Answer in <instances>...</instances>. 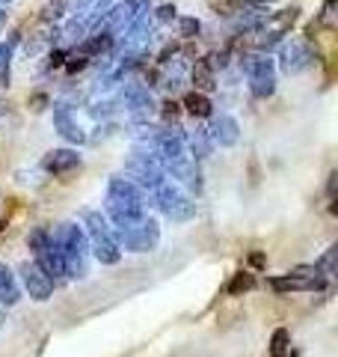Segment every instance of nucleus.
Wrapping results in <instances>:
<instances>
[{"label":"nucleus","mask_w":338,"mask_h":357,"mask_svg":"<svg viewBox=\"0 0 338 357\" xmlns=\"http://www.w3.org/2000/svg\"><path fill=\"white\" fill-rule=\"evenodd\" d=\"M95 253L101 262H119V250L110 236H95Z\"/></svg>","instance_id":"nucleus-5"},{"label":"nucleus","mask_w":338,"mask_h":357,"mask_svg":"<svg viewBox=\"0 0 338 357\" xmlns=\"http://www.w3.org/2000/svg\"><path fill=\"white\" fill-rule=\"evenodd\" d=\"M250 262H252V265H264V256H261V253H255Z\"/></svg>","instance_id":"nucleus-11"},{"label":"nucleus","mask_w":338,"mask_h":357,"mask_svg":"<svg viewBox=\"0 0 338 357\" xmlns=\"http://www.w3.org/2000/svg\"><path fill=\"white\" fill-rule=\"evenodd\" d=\"M74 167H81V155L77 152H69V149H60V152H51L48 158H45V170L48 173H65V170H74Z\"/></svg>","instance_id":"nucleus-3"},{"label":"nucleus","mask_w":338,"mask_h":357,"mask_svg":"<svg viewBox=\"0 0 338 357\" xmlns=\"http://www.w3.org/2000/svg\"><path fill=\"white\" fill-rule=\"evenodd\" d=\"M184 105H187V110H190L193 116H208V114H211V105H208L205 96H187Z\"/></svg>","instance_id":"nucleus-6"},{"label":"nucleus","mask_w":338,"mask_h":357,"mask_svg":"<svg viewBox=\"0 0 338 357\" xmlns=\"http://www.w3.org/2000/svg\"><path fill=\"white\" fill-rule=\"evenodd\" d=\"M270 286L276 292H300V289H323V277H300V274H288V277H276L270 280Z\"/></svg>","instance_id":"nucleus-2"},{"label":"nucleus","mask_w":338,"mask_h":357,"mask_svg":"<svg viewBox=\"0 0 338 357\" xmlns=\"http://www.w3.org/2000/svg\"><path fill=\"white\" fill-rule=\"evenodd\" d=\"M252 274H238V277H234V280H232V286H229V292L232 295H241V292H250V289H252Z\"/></svg>","instance_id":"nucleus-8"},{"label":"nucleus","mask_w":338,"mask_h":357,"mask_svg":"<svg viewBox=\"0 0 338 357\" xmlns=\"http://www.w3.org/2000/svg\"><path fill=\"white\" fill-rule=\"evenodd\" d=\"M21 277H24V286H27L30 298H36V301H48L51 298L54 283L48 280V274H45L39 265L24 262V265H21Z\"/></svg>","instance_id":"nucleus-1"},{"label":"nucleus","mask_w":338,"mask_h":357,"mask_svg":"<svg viewBox=\"0 0 338 357\" xmlns=\"http://www.w3.org/2000/svg\"><path fill=\"white\" fill-rule=\"evenodd\" d=\"M182 33H184V36H190V33H199V21L184 18V21H182Z\"/></svg>","instance_id":"nucleus-10"},{"label":"nucleus","mask_w":338,"mask_h":357,"mask_svg":"<svg viewBox=\"0 0 338 357\" xmlns=\"http://www.w3.org/2000/svg\"><path fill=\"white\" fill-rule=\"evenodd\" d=\"M335 253H338V250L332 248L330 253H326V256H323V262L318 265V268H323V271H326V274H332V271H335Z\"/></svg>","instance_id":"nucleus-9"},{"label":"nucleus","mask_w":338,"mask_h":357,"mask_svg":"<svg viewBox=\"0 0 338 357\" xmlns=\"http://www.w3.org/2000/svg\"><path fill=\"white\" fill-rule=\"evenodd\" d=\"M270 351H273V357H285V354H288V331H285V328H279V331L273 333Z\"/></svg>","instance_id":"nucleus-7"},{"label":"nucleus","mask_w":338,"mask_h":357,"mask_svg":"<svg viewBox=\"0 0 338 357\" xmlns=\"http://www.w3.org/2000/svg\"><path fill=\"white\" fill-rule=\"evenodd\" d=\"M0 301H3V304H15V301H18L15 277L9 274V268L3 262H0Z\"/></svg>","instance_id":"nucleus-4"}]
</instances>
